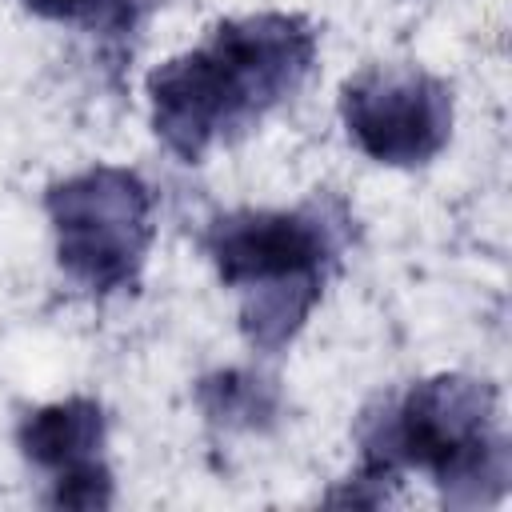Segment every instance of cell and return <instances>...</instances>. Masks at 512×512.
Returning <instances> with one entry per match:
<instances>
[{
  "label": "cell",
  "instance_id": "6da1fadb",
  "mask_svg": "<svg viewBox=\"0 0 512 512\" xmlns=\"http://www.w3.org/2000/svg\"><path fill=\"white\" fill-rule=\"evenodd\" d=\"M316 56V24L300 12L228 16L196 48L148 72L152 132L176 160L200 164L216 144L252 132L292 100L308 84Z\"/></svg>",
  "mask_w": 512,
  "mask_h": 512
},
{
  "label": "cell",
  "instance_id": "7a4b0ae2",
  "mask_svg": "<svg viewBox=\"0 0 512 512\" xmlns=\"http://www.w3.org/2000/svg\"><path fill=\"white\" fill-rule=\"evenodd\" d=\"M500 392L484 376L436 372L360 420V468L336 504H384L400 472H428L452 508L496 504L512 476V448L496 424Z\"/></svg>",
  "mask_w": 512,
  "mask_h": 512
},
{
  "label": "cell",
  "instance_id": "3957f363",
  "mask_svg": "<svg viewBox=\"0 0 512 512\" xmlns=\"http://www.w3.org/2000/svg\"><path fill=\"white\" fill-rule=\"evenodd\" d=\"M348 240L352 212L324 192L296 208L220 212L208 220L200 248L216 280L240 296L236 324L244 344L276 356L304 332Z\"/></svg>",
  "mask_w": 512,
  "mask_h": 512
},
{
  "label": "cell",
  "instance_id": "277c9868",
  "mask_svg": "<svg viewBox=\"0 0 512 512\" xmlns=\"http://www.w3.org/2000/svg\"><path fill=\"white\" fill-rule=\"evenodd\" d=\"M44 212L56 264L76 288L92 296L136 288L156 236V196L136 168L88 164L48 184Z\"/></svg>",
  "mask_w": 512,
  "mask_h": 512
},
{
  "label": "cell",
  "instance_id": "5b68a950",
  "mask_svg": "<svg viewBox=\"0 0 512 512\" xmlns=\"http://www.w3.org/2000/svg\"><path fill=\"white\" fill-rule=\"evenodd\" d=\"M452 84L424 64H368L340 84L348 140L384 168H420L452 140Z\"/></svg>",
  "mask_w": 512,
  "mask_h": 512
},
{
  "label": "cell",
  "instance_id": "8992f818",
  "mask_svg": "<svg viewBox=\"0 0 512 512\" xmlns=\"http://www.w3.org/2000/svg\"><path fill=\"white\" fill-rule=\"evenodd\" d=\"M16 444L32 468L52 472V476L100 464L104 444H108V412L92 396H68V400L40 404L24 412L16 428Z\"/></svg>",
  "mask_w": 512,
  "mask_h": 512
},
{
  "label": "cell",
  "instance_id": "52a82bcc",
  "mask_svg": "<svg viewBox=\"0 0 512 512\" xmlns=\"http://www.w3.org/2000/svg\"><path fill=\"white\" fill-rule=\"evenodd\" d=\"M196 408L224 432H268L280 420V388L252 368H216L196 380Z\"/></svg>",
  "mask_w": 512,
  "mask_h": 512
},
{
  "label": "cell",
  "instance_id": "ba28073f",
  "mask_svg": "<svg viewBox=\"0 0 512 512\" xmlns=\"http://www.w3.org/2000/svg\"><path fill=\"white\" fill-rule=\"evenodd\" d=\"M20 4L40 20L72 24L92 36L120 40V36H132L144 0H20Z\"/></svg>",
  "mask_w": 512,
  "mask_h": 512
},
{
  "label": "cell",
  "instance_id": "9c48e42d",
  "mask_svg": "<svg viewBox=\"0 0 512 512\" xmlns=\"http://www.w3.org/2000/svg\"><path fill=\"white\" fill-rule=\"evenodd\" d=\"M112 500H116V480H112V468L104 460L76 468V472H64V476H52V492H48L52 508L96 512V508H108Z\"/></svg>",
  "mask_w": 512,
  "mask_h": 512
}]
</instances>
